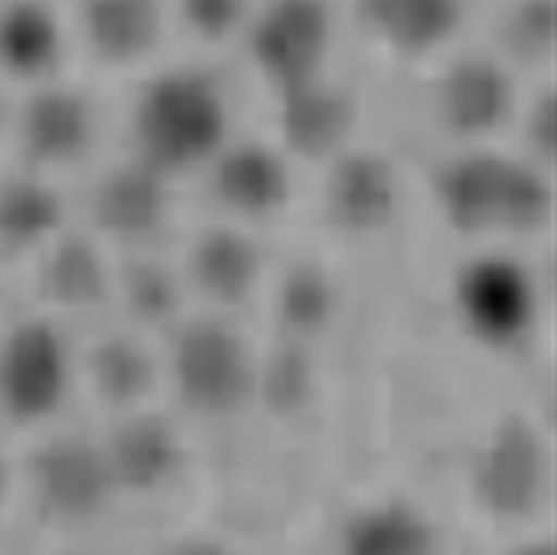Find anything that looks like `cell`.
<instances>
[{"label":"cell","instance_id":"6da1fadb","mask_svg":"<svg viewBox=\"0 0 557 555\" xmlns=\"http://www.w3.org/2000/svg\"><path fill=\"white\" fill-rule=\"evenodd\" d=\"M228 109L222 90L195 70H176L149 82L132 109L134 161L170 177L222 151Z\"/></svg>","mask_w":557,"mask_h":555},{"label":"cell","instance_id":"7a4b0ae2","mask_svg":"<svg viewBox=\"0 0 557 555\" xmlns=\"http://www.w3.org/2000/svg\"><path fill=\"white\" fill-rule=\"evenodd\" d=\"M436 201L451 226L468 234L529 232L552 209V195L529 165L472 152L445 163L434 180Z\"/></svg>","mask_w":557,"mask_h":555},{"label":"cell","instance_id":"3957f363","mask_svg":"<svg viewBox=\"0 0 557 555\" xmlns=\"http://www.w3.org/2000/svg\"><path fill=\"white\" fill-rule=\"evenodd\" d=\"M95 138V107L67 77L13 95L7 161L61 182L86 159Z\"/></svg>","mask_w":557,"mask_h":555},{"label":"cell","instance_id":"277c9868","mask_svg":"<svg viewBox=\"0 0 557 555\" xmlns=\"http://www.w3.org/2000/svg\"><path fill=\"white\" fill-rule=\"evenodd\" d=\"M72 354L40 316L24 318L0 336V416L17 429H40L59 414L72 386Z\"/></svg>","mask_w":557,"mask_h":555},{"label":"cell","instance_id":"5b68a950","mask_svg":"<svg viewBox=\"0 0 557 555\" xmlns=\"http://www.w3.org/2000/svg\"><path fill=\"white\" fill-rule=\"evenodd\" d=\"M329 47L330 15L322 0H270L249 38L259 74L278 92L322 76Z\"/></svg>","mask_w":557,"mask_h":555},{"label":"cell","instance_id":"8992f818","mask_svg":"<svg viewBox=\"0 0 557 555\" xmlns=\"http://www.w3.org/2000/svg\"><path fill=\"white\" fill-rule=\"evenodd\" d=\"M74 32L59 0H0V82L20 95L65 76Z\"/></svg>","mask_w":557,"mask_h":555},{"label":"cell","instance_id":"52a82bcc","mask_svg":"<svg viewBox=\"0 0 557 555\" xmlns=\"http://www.w3.org/2000/svg\"><path fill=\"white\" fill-rule=\"evenodd\" d=\"M176 377L188 404L220 414L240 404L249 391V361L228 329L199 324L180 338Z\"/></svg>","mask_w":557,"mask_h":555},{"label":"cell","instance_id":"ba28073f","mask_svg":"<svg viewBox=\"0 0 557 555\" xmlns=\"http://www.w3.org/2000/svg\"><path fill=\"white\" fill-rule=\"evenodd\" d=\"M457 305L479 336L506 343L531 322V282L513 261L484 257L470 263L457 280Z\"/></svg>","mask_w":557,"mask_h":555},{"label":"cell","instance_id":"9c48e42d","mask_svg":"<svg viewBox=\"0 0 557 555\" xmlns=\"http://www.w3.org/2000/svg\"><path fill=\"white\" fill-rule=\"evenodd\" d=\"M79 22L72 26L82 45L104 65H129L152 51L161 13L157 0H77Z\"/></svg>","mask_w":557,"mask_h":555},{"label":"cell","instance_id":"30bf717a","mask_svg":"<svg viewBox=\"0 0 557 555\" xmlns=\"http://www.w3.org/2000/svg\"><path fill=\"white\" fill-rule=\"evenodd\" d=\"M511 99L506 72L484 57H470L461 59L441 79L438 109L443 122L457 134L481 136L502 126Z\"/></svg>","mask_w":557,"mask_h":555},{"label":"cell","instance_id":"8fae6325","mask_svg":"<svg viewBox=\"0 0 557 555\" xmlns=\"http://www.w3.org/2000/svg\"><path fill=\"white\" fill-rule=\"evenodd\" d=\"M359 15L386 49L420 57L456 34L461 0H359Z\"/></svg>","mask_w":557,"mask_h":555},{"label":"cell","instance_id":"7c38bea8","mask_svg":"<svg viewBox=\"0 0 557 555\" xmlns=\"http://www.w3.org/2000/svg\"><path fill=\"white\" fill-rule=\"evenodd\" d=\"M278 95L280 127L293 151L324 157L343 145L354 122V107L345 92L320 76Z\"/></svg>","mask_w":557,"mask_h":555},{"label":"cell","instance_id":"4fadbf2b","mask_svg":"<svg viewBox=\"0 0 557 555\" xmlns=\"http://www.w3.org/2000/svg\"><path fill=\"white\" fill-rule=\"evenodd\" d=\"M543 482V452L531 432L516 424L502 430L479 468L484 502L499 514H520L536 502Z\"/></svg>","mask_w":557,"mask_h":555},{"label":"cell","instance_id":"5bb4252c","mask_svg":"<svg viewBox=\"0 0 557 555\" xmlns=\"http://www.w3.org/2000/svg\"><path fill=\"white\" fill-rule=\"evenodd\" d=\"M399 201L393 170L374 155L345 157L326 188L330 218L347 230H376L395 213Z\"/></svg>","mask_w":557,"mask_h":555},{"label":"cell","instance_id":"9a60e30c","mask_svg":"<svg viewBox=\"0 0 557 555\" xmlns=\"http://www.w3.org/2000/svg\"><path fill=\"white\" fill-rule=\"evenodd\" d=\"M213 182L228 209L251 218L278 211L290 190L288 172L278 155L259 145H240L222 152Z\"/></svg>","mask_w":557,"mask_h":555},{"label":"cell","instance_id":"2e32d148","mask_svg":"<svg viewBox=\"0 0 557 555\" xmlns=\"http://www.w3.org/2000/svg\"><path fill=\"white\" fill-rule=\"evenodd\" d=\"M165 180L134 159L111 172L95 197L101 226L124 238L151 234L165 213Z\"/></svg>","mask_w":557,"mask_h":555},{"label":"cell","instance_id":"e0dca14e","mask_svg":"<svg viewBox=\"0 0 557 555\" xmlns=\"http://www.w3.org/2000/svg\"><path fill=\"white\" fill-rule=\"evenodd\" d=\"M431 534L406 507L388 505L363 514L347 532L345 555H429Z\"/></svg>","mask_w":557,"mask_h":555},{"label":"cell","instance_id":"ac0fdd59","mask_svg":"<svg viewBox=\"0 0 557 555\" xmlns=\"http://www.w3.org/2000/svg\"><path fill=\"white\" fill-rule=\"evenodd\" d=\"M197 272L209 293L222 299H238L253 282V249L236 234H209L197 252Z\"/></svg>","mask_w":557,"mask_h":555},{"label":"cell","instance_id":"d6986e66","mask_svg":"<svg viewBox=\"0 0 557 555\" xmlns=\"http://www.w3.org/2000/svg\"><path fill=\"white\" fill-rule=\"evenodd\" d=\"M109 461V459H107ZM172 464V441L159 427H138L127 432L115 459L109 461L111 474H126L136 482L157 480Z\"/></svg>","mask_w":557,"mask_h":555},{"label":"cell","instance_id":"ffe728a7","mask_svg":"<svg viewBox=\"0 0 557 555\" xmlns=\"http://www.w3.org/2000/svg\"><path fill=\"white\" fill-rule=\"evenodd\" d=\"M511 36L518 49L541 54L554 47L556 38V9L554 0L524 2L511 22Z\"/></svg>","mask_w":557,"mask_h":555},{"label":"cell","instance_id":"44dd1931","mask_svg":"<svg viewBox=\"0 0 557 555\" xmlns=\"http://www.w3.org/2000/svg\"><path fill=\"white\" fill-rule=\"evenodd\" d=\"M247 0H182V15L203 38H224L245 15Z\"/></svg>","mask_w":557,"mask_h":555},{"label":"cell","instance_id":"7402d4cb","mask_svg":"<svg viewBox=\"0 0 557 555\" xmlns=\"http://www.w3.org/2000/svg\"><path fill=\"white\" fill-rule=\"evenodd\" d=\"M554 97H547V101L541 102L534 111L532 118V138L536 140L539 149H545L549 155H554V145H556V122H554Z\"/></svg>","mask_w":557,"mask_h":555},{"label":"cell","instance_id":"603a6c76","mask_svg":"<svg viewBox=\"0 0 557 555\" xmlns=\"http://www.w3.org/2000/svg\"><path fill=\"white\" fill-rule=\"evenodd\" d=\"M11 107H13V92L0 82V165L7 161L9 126H11Z\"/></svg>","mask_w":557,"mask_h":555},{"label":"cell","instance_id":"cb8c5ba5","mask_svg":"<svg viewBox=\"0 0 557 555\" xmlns=\"http://www.w3.org/2000/svg\"><path fill=\"white\" fill-rule=\"evenodd\" d=\"M13 491V474H11V466L7 461V457L0 454V514L2 509L9 504Z\"/></svg>","mask_w":557,"mask_h":555},{"label":"cell","instance_id":"d4e9b609","mask_svg":"<svg viewBox=\"0 0 557 555\" xmlns=\"http://www.w3.org/2000/svg\"><path fill=\"white\" fill-rule=\"evenodd\" d=\"M59 2H63V4H65V2H72V0H59Z\"/></svg>","mask_w":557,"mask_h":555}]
</instances>
